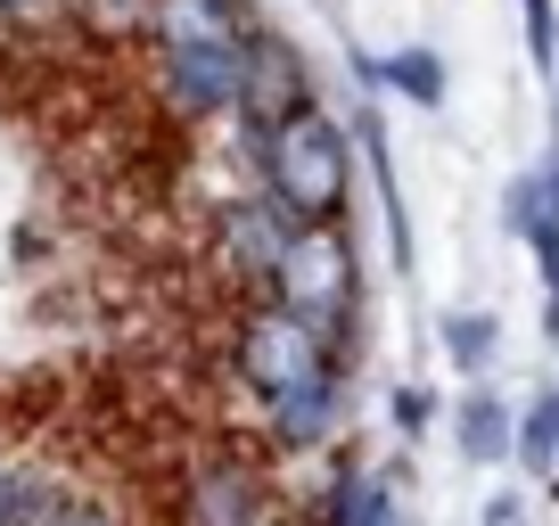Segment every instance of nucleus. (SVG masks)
Wrapping results in <instances>:
<instances>
[{"label": "nucleus", "mask_w": 559, "mask_h": 526, "mask_svg": "<svg viewBox=\"0 0 559 526\" xmlns=\"http://www.w3.org/2000/svg\"><path fill=\"white\" fill-rule=\"evenodd\" d=\"M255 157H263V190L280 198L288 223H346L354 157H346V132H337L313 99L263 123V132H255Z\"/></svg>", "instance_id": "f257e3e1"}, {"label": "nucleus", "mask_w": 559, "mask_h": 526, "mask_svg": "<svg viewBox=\"0 0 559 526\" xmlns=\"http://www.w3.org/2000/svg\"><path fill=\"white\" fill-rule=\"evenodd\" d=\"M263 288H272L288 313L313 321V330L330 337V354H337L346 346V321H354V239H346V223H297Z\"/></svg>", "instance_id": "f03ea898"}, {"label": "nucleus", "mask_w": 559, "mask_h": 526, "mask_svg": "<svg viewBox=\"0 0 559 526\" xmlns=\"http://www.w3.org/2000/svg\"><path fill=\"white\" fill-rule=\"evenodd\" d=\"M313 370H337V354H330V337L313 330L305 313H288V304H263V313H247L239 321V379H247V395H288L297 379H313Z\"/></svg>", "instance_id": "7ed1b4c3"}, {"label": "nucleus", "mask_w": 559, "mask_h": 526, "mask_svg": "<svg viewBox=\"0 0 559 526\" xmlns=\"http://www.w3.org/2000/svg\"><path fill=\"white\" fill-rule=\"evenodd\" d=\"M305 99H313V83H305L297 50L280 34H255V25H247V41H239V107H230V116H247L263 132L272 116H288V107H305Z\"/></svg>", "instance_id": "20e7f679"}, {"label": "nucleus", "mask_w": 559, "mask_h": 526, "mask_svg": "<svg viewBox=\"0 0 559 526\" xmlns=\"http://www.w3.org/2000/svg\"><path fill=\"white\" fill-rule=\"evenodd\" d=\"M247 41V34H239ZM239 41H206V50H165V91L181 116H230L239 107Z\"/></svg>", "instance_id": "39448f33"}, {"label": "nucleus", "mask_w": 559, "mask_h": 526, "mask_svg": "<svg viewBox=\"0 0 559 526\" xmlns=\"http://www.w3.org/2000/svg\"><path fill=\"white\" fill-rule=\"evenodd\" d=\"M288 214H280V198L263 190V198H239V206L223 214V263L230 272H247V280H272V263H280V247H288Z\"/></svg>", "instance_id": "423d86ee"}, {"label": "nucleus", "mask_w": 559, "mask_h": 526, "mask_svg": "<svg viewBox=\"0 0 559 526\" xmlns=\"http://www.w3.org/2000/svg\"><path fill=\"white\" fill-rule=\"evenodd\" d=\"M148 17V34L165 41V50H206V41H239L247 25V0H148L140 9Z\"/></svg>", "instance_id": "0eeeda50"}, {"label": "nucleus", "mask_w": 559, "mask_h": 526, "mask_svg": "<svg viewBox=\"0 0 559 526\" xmlns=\"http://www.w3.org/2000/svg\"><path fill=\"white\" fill-rule=\"evenodd\" d=\"M337 370H313V379H297L288 395H272V437L280 444H297V453H313V444H330L337 428Z\"/></svg>", "instance_id": "6e6552de"}, {"label": "nucleus", "mask_w": 559, "mask_h": 526, "mask_svg": "<svg viewBox=\"0 0 559 526\" xmlns=\"http://www.w3.org/2000/svg\"><path fill=\"white\" fill-rule=\"evenodd\" d=\"M198 526H272L263 486L247 469H206L198 477Z\"/></svg>", "instance_id": "1a4fd4ad"}, {"label": "nucleus", "mask_w": 559, "mask_h": 526, "mask_svg": "<svg viewBox=\"0 0 559 526\" xmlns=\"http://www.w3.org/2000/svg\"><path fill=\"white\" fill-rule=\"evenodd\" d=\"M510 404L502 395H461V420H453V437H461V461H477V469H493V461H510Z\"/></svg>", "instance_id": "9d476101"}, {"label": "nucleus", "mask_w": 559, "mask_h": 526, "mask_svg": "<svg viewBox=\"0 0 559 526\" xmlns=\"http://www.w3.org/2000/svg\"><path fill=\"white\" fill-rule=\"evenodd\" d=\"M330 526H395V502H386V486L370 469H337L330 486V510H321Z\"/></svg>", "instance_id": "9b49d317"}, {"label": "nucleus", "mask_w": 559, "mask_h": 526, "mask_svg": "<svg viewBox=\"0 0 559 526\" xmlns=\"http://www.w3.org/2000/svg\"><path fill=\"white\" fill-rule=\"evenodd\" d=\"M370 83H395L403 99H419V107H437L444 99V58L437 50H395L386 67H362Z\"/></svg>", "instance_id": "f8f14e48"}, {"label": "nucleus", "mask_w": 559, "mask_h": 526, "mask_svg": "<svg viewBox=\"0 0 559 526\" xmlns=\"http://www.w3.org/2000/svg\"><path fill=\"white\" fill-rule=\"evenodd\" d=\"M510 453H519L526 469H559V386H551V395H535V411L510 428Z\"/></svg>", "instance_id": "ddd939ff"}, {"label": "nucleus", "mask_w": 559, "mask_h": 526, "mask_svg": "<svg viewBox=\"0 0 559 526\" xmlns=\"http://www.w3.org/2000/svg\"><path fill=\"white\" fill-rule=\"evenodd\" d=\"M444 354H453L461 370H486L493 362V313H453L444 321Z\"/></svg>", "instance_id": "4468645a"}, {"label": "nucleus", "mask_w": 559, "mask_h": 526, "mask_svg": "<svg viewBox=\"0 0 559 526\" xmlns=\"http://www.w3.org/2000/svg\"><path fill=\"white\" fill-rule=\"evenodd\" d=\"M526 9V50H535V67H551L559 58V17H551V0H519Z\"/></svg>", "instance_id": "2eb2a0df"}, {"label": "nucleus", "mask_w": 559, "mask_h": 526, "mask_svg": "<svg viewBox=\"0 0 559 526\" xmlns=\"http://www.w3.org/2000/svg\"><path fill=\"white\" fill-rule=\"evenodd\" d=\"M50 526H116V518H107L99 502H74V493H67V502H58V518H50Z\"/></svg>", "instance_id": "dca6fc26"}, {"label": "nucleus", "mask_w": 559, "mask_h": 526, "mask_svg": "<svg viewBox=\"0 0 559 526\" xmlns=\"http://www.w3.org/2000/svg\"><path fill=\"white\" fill-rule=\"evenodd\" d=\"M395 428H403V437L428 428V395H419V386H403V395H395Z\"/></svg>", "instance_id": "f3484780"}, {"label": "nucleus", "mask_w": 559, "mask_h": 526, "mask_svg": "<svg viewBox=\"0 0 559 526\" xmlns=\"http://www.w3.org/2000/svg\"><path fill=\"white\" fill-rule=\"evenodd\" d=\"M486 526H526V502H519V493H502V502H486Z\"/></svg>", "instance_id": "a211bd4d"}, {"label": "nucleus", "mask_w": 559, "mask_h": 526, "mask_svg": "<svg viewBox=\"0 0 559 526\" xmlns=\"http://www.w3.org/2000/svg\"><path fill=\"white\" fill-rule=\"evenodd\" d=\"M9 493H17V461L0 453V526H9Z\"/></svg>", "instance_id": "6ab92c4d"}, {"label": "nucleus", "mask_w": 559, "mask_h": 526, "mask_svg": "<svg viewBox=\"0 0 559 526\" xmlns=\"http://www.w3.org/2000/svg\"><path fill=\"white\" fill-rule=\"evenodd\" d=\"M0 9H41V0H0Z\"/></svg>", "instance_id": "aec40b11"}]
</instances>
